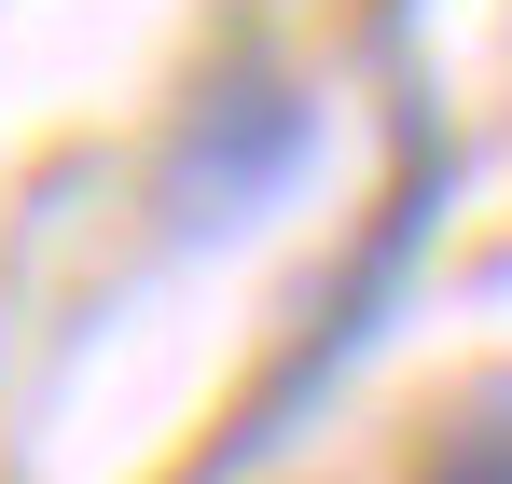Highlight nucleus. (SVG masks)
<instances>
[{
	"label": "nucleus",
	"instance_id": "obj_1",
	"mask_svg": "<svg viewBox=\"0 0 512 484\" xmlns=\"http://www.w3.org/2000/svg\"><path fill=\"white\" fill-rule=\"evenodd\" d=\"M305 153H319L305 83L222 70L194 111H180V139H167V236H250L263 208L305 180Z\"/></svg>",
	"mask_w": 512,
	"mask_h": 484
},
{
	"label": "nucleus",
	"instance_id": "obj_2",
	"mask_svg": "<svg viewBox=\"0 0 512 484\" xmlns=\"http://www.w3.org/2000/svg\"><path fill=\"white\" fill-rule=\"evenodd\" d=\"M443 484H512V429H485V443H471V457H457Z\"/></svg>",
	"mask_w": 512,
	"mask_h": 484
}]
</instances>
